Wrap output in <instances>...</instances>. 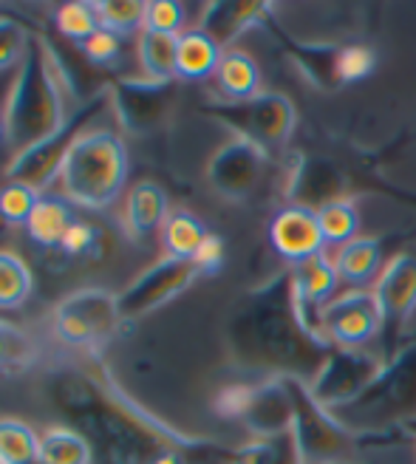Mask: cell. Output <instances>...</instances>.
Listing matches in <instances>:
<instances>
[{
	"label": "cell",
	"instance_id": "e575fe53",
	"mask_svg": "<svg viewBox=\"0 0 416 464\" xmlns=\"http://www.w3.org/2000/svg\"><path fill=\"white\" fill-rule=\"evenodd\" d=\"M40 196L43 193H37L34 188H29V184L6 181L4 188H0V218H4L9 227H26Z\"/></svg>",
	"mask_w": 416,
	"mask_h": 464
},
{
	"label": "cell",
	"instance_id": "d4e9b609",
	"mask_svg": "<svg viewBox=\"0 0 416 464\" xmlns=\"http://www.w3.org/2000/svg\"><path fill=\"white\" fill-rule=\"evenodd\" d=\"M224 49L201 29H190L179 34L176 52V80H207L216 74Z\"/></svg>",
	"mask_w": 416,
	"mask_h": 464
},
{
	"label": "cell",
	"instance_id": "ee69618b",
	"mask_svg": "<svg viewBox=\"0 0 416 464\" xmlns=\"http://www.w3.org/2000/svg\"><path fill=\"white\" fill-rule=\"evenodd\" d=\"M275 459V439H256V442L233 448L229 464H272Z\"/></svg>",
	"mask_w": 416,
	"mask_h": 464
},
{
	"label": "cell",
	"instance_id": "484cf974",
	"mask_svg": "<svg viewBox=\"0 0 416 464\" xmlns=\"http://www.w3.org/2000/svg\"><path fill=\"white\" fill-rule=\"evenodd\" d=\"M216 85L224 94V100H249L261 94V68L247 52L241 49H227L221 54V63L216 68Z\"/></svg>",
	"mask_w": 416,
	"mask_h": 464
},
{
	"label": "cell",
	"instance_id": "603a6c76",
	"mask_svg": "<svg viewBox=\"0 0 416 464\" xmlns=\"http://www.w3.org/2000/svg\"><path fill=\"white\" fill-rule=\"evenodd\" d=\"M385 255L382 238H354L343 244L334 255V269L340 275V284H349L352 289H363V284L377 281Z\"/></svg>",
	"mask_w": 416,
	"mask_h": 464
},
{
	"label": "cell",
	"instance_id": "44dd1931",
	"mask_svg": "<svg viewBox=\"0 0 416 464\" xmlns=\"http://www.w3.org/2000/svg\"><path fill=\"white\" fill-rule=\"evenodd\" d=\"M275 14L272 4H210L201 14V32L210 34L221 49L236 43L252 26H266Z\"/></svg>",
	"mask_w": 416,
	"mask_h": 464
},
{
	"label": "cell",
	"instance_id": "7402d4cb",
	"mask_svg": "<svg viewBox=\"0 0 416 464\" xmlns=\"http://www.w3.org/2000/svg\"><path fill=\"white\" fill-rule=\"evenodd\" d=\"M168 193L153 181H139L125 201V229L133 241H145L168 221Z\"/></svg>",
	"mask_w": 416,
	"mask_h": 464
},
{
	"label": "cell",
	"instance_id": "7dc6e473",
	"mask_svg": "<svg viewBox=\"0 0 416 464\" xmlns=\"http://www.w3.org/2000/svg\"><path fill=\"white\" fill-rule=\"evenodd\" d=\"M402 436L405 439H413V442H416V420H411V422L402 425Z\"/></svg>",
	"mask_w": 416,
	"mask_h": 464
},
{
	"label": "cell",
	"instance_id": "c3c4849f",
	"mask_svg": "<svg viewBox=\"0 0 416 464\" xmlns=\"http://www.w3.org/2000/svg\"><path fill=\"white\" fill-rule=\"evenodd\" d=\"M0 142H6V120H4V111H0Z\"/></svg>",
	"mask_w": 416,
	"mask_h": 464
},
{
	"label": "cell",
	"instance_id": "cb8c5ba5",
	"mask_svg": "<svg viewBox=\"0 0 416 464\" xmlns=\"http://www.w3.org/2000/svg\"><path fill=\"white\" fill-rule=\"evenodd\" d=\"M74 221L77 218L72 213V201L65 196L43 193L29 224H26V236L32 238V244H37L43 249H60Z\"/></svg>",
	"mask_w": 416,
	"mask_h": 464
},
{
	"label": "cell",
	"instance_id": "9c48e42d",
	"mask_svg": "<svg viewBox=\"0 0 416 464\" xmlns=\"http://www.w3.org/2000/svg\"><path fill=\"white\" fill-rule=\"evenodd\" d=\"M204 113H210L238 139L258 145L266 156L284 150L297 128V111L284 94H256L249 100L207 102Z\"/></svg>",
	"mask_w": 416,
	"mask_h": 464
},
{
	"label": "cell",
	"instance_id": "8fae6325",
	"mask_svg": "<svg viewBox=\"0 0 416 464\" xmlns=\"http://www.w3.org/2000/svg\"><path fill=\"white\" fill-rule=\"evenodd\" d=\"M111 108L125 133L145 136L168 122L176 102V80H133L120 77L108 82Z\"/></svg>",
	"mask_w": 416,
	"mask_h": 464
},
{
	"label": "cell",
	"instance_id": "277c9868",
	"mask_svg": "<svg viewBox=\"0 0 416 464\" xmlns=\"http://www.w3.org/2000/svg\"><path fill=\"white\" fill-rule=\"evenodd\" d=\"M332 413L360 436L382 442L402 436V425L416 420V343L405 340L368 388Z\"/></svg>",
	"mask_w": 416,
	"mask_h": 464
},
{
	"label": "cell",
	"instance_id": "8992f818",
	"mask_svg": "<svg viewBox=\"0 0 416 464\" xmlns=\"http://www.w3.org/2000/svg\"><path fill=\"white\" fill-rule=\"evenodd\" d=\"M281 380L292 402V433L306 464L357 461L363 448L372 445L368 436L349 430L329 408H323L314 400L309 382L297 377H281Z\"/></svg>",
	"mask_w": 416,
	"mask_h": 464
},
{
	"label": "cell",
	"instance_id": "7bdbcfd3",
	"mask_svg": "<svg viewBox=\"0 0 416 464\" xmlns=\"http://www.w3.org/2000/svg\"><path fill=\"white\" fill-rule=\"evenodd\" d=\"M198 269V275H216L224 266V241L218 236H207L201 241V246L196 249V255L190 258Z\"/></svg>",
	"mask_w": 416,
	"mask_h": 464
},
{
	"label": "cell",
	"instance_id": "e0dca14e",
	"mask_svg": "<svg viewBox=\"0 0 416 464\" xmlns=\"http://www.w3.org/2000/svg\"><path fill=\"white\" fill-rule=\"evenodd\" d=\"M289 198L292 204L320 210L332 201L349 198V179L326 159H300L295 165V173L289 179Z\"/></svg>",
	"mask_w": 416,
	"mask_h": 464
},
{
	"label": "cell",
	"instance_id": "6da1fadb",
	"mask_svg": "<svg viewBox=\"0 0 416 464\" xmlns=\"http://www.w3.org/2000/svg\"><path fill=\"white\" fill-rule=\"evenodd\" d=\"M45 393L105 464H150L161 453L218 459L233 453L213 439L181 433L142 408L111 377L100 354L54 362L45 374Z\"/></svg>",
	"mask_w": 416,
	"mask_h": 464
},
{
	"label": "cell",
	"instance_id": "836d02e7",
	"mask_svg": "<svg viewBox=\"0 0 416 464\" xmlns=\"http://www.w3.org/2000/svg\"><path fill=\"white\" fill-rule=\"evenodd\" d=\"M145 6L139 0H97V20L100 29H108L113 34H131V32H142L145 26Z\"/></svg>",
	"mask_w": 416,
	"mask_h": 464
},
{
	"label": "cell",
	"instance_id": "f35d334b",
	"mask_svg": "<svg viewBox=\"0 0 416 464\" xmlns=\"http://www.w3.org/2000/svg\"><path fill=\"white\" fill-rule=\"evenodd\" d=\"M77 49H80V54L88 63H94V65H111L113 60L122 54V37L108 32V29H97L85 43H80Z\"/></svg>",
	"mask_w": 416,
	"mask_h": 464
},
{
	"label": "cell",
	"instance_id": "f546056e",
	"mask_svg": "<svg viewBox=\"0 0 416 464\" xmlns=\"http://www.w3.org/2000/svg\"><path fill=\"white\" fill-rule=\"evenodd\" d=\"M40 436L20 420H0V464H37Z\"/></svg>",
	"mask_w": 416,
	"mask_h": 464
},
{
	"label": "cell",
	"instance_id": "b9f144b4",
	"mask_svg": "<svg viewBox=\"0 0 416 464\" xmlns=\"http://www.w3.org/2000/svg\"><path fill=\"white\" fill-rule=\"evenodd\" d=\"M377 57L368 45H345L340 52V82H357L374 72Z\"/></svg>",
	"mask_w": 416,
	"mask_h": 464
},
{
	"label": "cell",
	"instance_id": "d590c367",
	"mask_svg": "<svg viewBox=\"0 0 416 464\" xmlns=\"http://www.w3.org/2000/svg\"><path fill=\"white\" fill-rule=\"evenodd\" d=\"M54 26L63 37L80 45L100 29L97 9H94V4H65L54 12Z\"/></svg>",
	"mask_w": 416,
	"mask_h": 464
},
{
	"label": "cell",
	"instance_id": "7c38bea8",
	"mask_svg": "<svg viewBox=\"0 0 416 464\" xmlns=\"http://www.w3.org/2000/svg\"><path fill=\"white\" fill-rule=\"evenodd\" d=\"M198 277L201 275H198L193 261H188V258H170V255H165V258L156 261L153 266H148L133 284H128L117 295L122 320L125 323L142 320L145 314H150V312L161 309L165 304H170V300L179 297L181 292H188L198 281Z\"/></svg>",
	"mask_w": 416,
	"mask_h": 464
},
{
	"label": "cell",
	"instance_id": "60d3db41",
	"mask_svg": "<svg viewBox=\"0 0 416 464\" xmlns=\"http://www.w3.org/2000/svg\"><path fill=\"white\" fill-rule=\"evenodd\" d=\"M100 246H102V232H100V227L97 224H88V221H74L60 249L65 255H72V258H88V255L100 252Z\"/></svg>",
	"mask_w": 416,
	"mask_h": 464
},
{
	"label": "cell",
	"instance_id": "bcb514c9",
	"mask_svg": "<svg viewBox=\"0 0 416 464\" xmlns=\"http://www.w3.org/2000/svg\"><path fill=\"white\" fill-rule=\"evenodd\" d=\"M150 464H188V456H181V453H161Z\"/></svg>",
	"mask_w": 416,
	"mask_h": 464
},
{
	"label": "cell",
	"instance_id": "83f0119b",
	"mask_svg": "<svg viewBox=\"0 0 416 464\" xmlns=\"http://www.w3.org/2000/svg\"><path fill=\"white\" fill-rule=\"evenodd\" d=\"M176 52H179V37L173 34H156V32H139L136 37V54L139 65L148 80H176Z\"/></svg>",
	"mask_w": 416,
	"mask_h": 464
},
{
	"label": "cell",
	"instance_id": "74e56055",
	"mask_svg": "<svg viewBox=\"0 0 416 464\" xmlns=\"http://www.w3.org/2000/svg\"><path fill=\"white\" fill-rule=\"evenodd\" d=\"M184 26V9L181 4H173V0H156V4L145 6V32H156V34H173L179 37Z\"/></svg>",
	"mask_w": 416,
	"mask_h": 464
},
{
	"label": "cell",
	"instance_id": "4fadbf2b",
	"mask_svg": "<svg viewBox=\"0 0 416 464\" xmlns=\"http://www.w3.org/2000/svg\"><path fill=\"white\" fill-rule=\"evenodd\" d=\"M385 360L380 354L363 352V348H337L329 354L326 365L317 371V377L309 382L314 400L323 408H340L345 402H352L357 393L368 388L380 371Z\"/></svg>",
	"mask_w": 416,
	"mask_h": 464
},
{
	"label": "cell",
	"instance_id": "2e32d148",
	"mask_svg": "<svg viewBox=\"0 0 416 464\" xmlns=\"http://www.w3.org/2000/svg\"><path fill=\"white\" fill-rule=\"evenodd\" d=\"M269 244L292 266L314 258V255H323V246H326L317 213L300 204H286L284 210H277L272 216Z\"/></svg>",
	"mask_w": 416,
	"mask_h": 464
},
{
	"label": "cell",
	"instance_id": "5bb4252c",
	"mask_svg": "<svg viewBox=\"0 0 416 464\" xmlns=\"http://www.w3.org/2000/svg\"><path fill=\"white\" fill-rule=\"evenodd\" d=\"M320 329L337 348H363L382 332L380 304L372 289H345L320 312Z\"/></svg>",
	"mask_w": 416,
	"mask_h": 464
},
{
	"label": "cell",
	"instance_id": "ffe728a7",
	"mask_svg": "<svg viewBox=\"0 0 416 464\" xmlns=\"http://www.w3.org/2000/svg\"><path fill=\"white\" fill-rule=\"evenodd\" d=\"M241 422L256 433V439H275L292 430V402L281 377L256 385L249 411Z\"/></svg>",
	"mask_w": 416,
	"mask_h": 464
},
{
	"label": "cell",
	"instance_id": "30bf717a",
	"mask_svg": "<svg viewBox=\"0 0 416 464\" xmlns=\"http://www.w3.org/2000/svg\"><path fill=\"white\" fill-rule=\"evenodd\" d=\"M372 292L382 314V332H380L385 345L382 360H391L402 348L408 337V323L416 309V255L413 252L394 255L380 272Z\"/></svg>",
	"mask_w": 416,
	"mask_h": 464
},
{
	"label": "cell",
	"instance_id": "f1b7e54d",
	"mask_svg": "<svg viewBox=\"0 0 416 464\" xmlns=\"http://www.w3.org/2000/svg\"><path fill=\"white\" fill-rule=\"evenodd\" d=\"M161 246L170 255V258H193L201 241L210 236L207 227L188 210H176L168 216V221L161 224Z\"/></svg>",
	"mask_w": 416,
	"mask_h": 464
},
{
	"label": "cell",
	"instance_id": "9a60e30c",
	"mask_svg": "<svg viewBox=\"0 0 416 464\" xmlns=\"http://www.w3.org/2000/svg\"><path fill=\"white\" fill-rule=\"evenodd\" d=\"M266 161L269 156L258 145L236 136L213 153L210 165H207V179H210L213 190L221 193L224 198L244 201L261 184Z\"/></svg>",
	"mask_w": 416,
	"mask_h": 464
},
{
	"label": "cell",
	"instance_id": "8d00e7d4",
	"mask_svg": "<svg viewBox=\"0 0 416 464\" xmlns=\"http://www.w3.org/2000/svg\"><path fill=\"white\" fill-rule=\"evenodd\" d=\"M29 40L32 34H26V29H23L15 17L0 14V74H6L15 65H20Z\"/></svg>",
	"mask_w": 416,
	"mask_h": 464
},
{
	"label": "cell",
	"instance_id": "5b68a950",
	"mask_svg": "<svg viewBox=\"0 0 416 464\" xmlns=\"http://www.w3.org/2000/svg\"><path fill=\"white\" fill-rule=\"evenodd\" d=\"M128 181V148L108 128H88L68 150L60 188L82 210H105L120 198Z\"/></svg>",
	"mask_w": 416,
	"mask_h": 464
},
{
	"label": "cell",
	"instance_id": "d6986e66",
	"mask_svg": "<svg viewBox=\"0 0 416 464\" xmlns=\"http://www.w3.org/2000/svg\"><path fill=\"white\" fill-rule=\"evenodd\" d=\"M292 284H295V297H297L306 323L323 334L320 312L337 295V286H340V275L334 269V261H329L326 255H314V258L292 266Z\"/></svg>",
	"mask_w": 416,
	"mask_h": 464
},
{
	"label": "cell",
	"instance_id": "52a82bcc",
	"mask_svg": "<svg viewBox=\"0 0 416 464\" xmlns=\"http://www.w3.org/2000/svg\"><path fill=\"white\" fill-rule=\"evenodd\" d=\"M120 300L100 286H85L65 295L49 317L52 337L80 354H100V348L122 326Z\"/></svg>",
	"mask_w": 416,
	"mask_h": 464
},
{
	"label": "cell",
	"instance_id": "f6af8a7d",
	"mask_svg": "<svg viewBox=\"0 0 416 464\" xmlns=\"http://www.w3.org/2000/svg\"><path fill=\"white\" fill-rule=\"evenodd\" d=\"M272 464H306L304 456H300L297 439H295L292 430L275 436V459H272Z\"/></svg>",
	"mask_w": 416,
	"mask_h": 464
},
{
	"label": "cell",
	"instance_id": "4dcf8cb0",
	"mask_svg": "<svg viewBox=\"0 0 416 464\" xmlns=\"http://www.w3.org/2000/svg\"><path fill=\"white\" fill-rule=\"evenodd\" d=\"M34 277L26 261L15 252L0 249V309H17L29 300Z\"/></svg>",
	"mask_w": 416,
	"mask_h": 464
},
{
	"label": "cell",
	"instance_id": "3957f363",
	"mask_svg": "<svg viewBox=\"0 0 416 464\" xmlns=\"http://www.w3.org/2000/svg\"><path fill=\"white\" fill-rule=\"evenodd\" d=\"M4 120H6V142L17 153L37 145L40 139L52 136L68 120L65 100H63V80L49 54L45 37L40 34H32L26 54H23L12 77Z\"/></svg>",
	"mask_w": 416,
	"mask_h": 464
},
{
	"label": "cell",
	"instance_id": "1f68e13d",
	"mask_svg": "<svg viewBox=\"0 0 416 464\" xmlns=\"http://www.w3.org/2000/svg\"><path fill=\"white\" fill-rule=\"evenodd\" d=\"M40 360L37 343L15 323L0 317V374H17Z\"/></svg>",
	"mask_w": 416,
	"mask_h": 464
},
{
	"label": "cell",
	"instance_id": "ab89813d",
	"mask_svg": "<svg viewBox=\"0 0 416 464\" xmlns=\"http://www.w3.org/2000/svg\"><path fill=\"white\" fill-rule=\"evenodd\" d=\"M252 393H256V385H224L213 400L216 416H221V420H244Z\"/></svg>",
	"mask_w": 416,
	"mask_h": 464
},
{
	"label": "cell",
	"instance_id": "ac0fdd59",
	"mask_svg": "<svg viewBox=\"0 0 416 464\" xmlns=\"http://www.w3.org/2000/svg\"><path fill=\"white\" fill-rule=\"evenodd\" d=\"M266 29L275 34V40H281L286 57L300 68V74H304L314 88L320 91H334L340 88V52L343 45H334V43H300L295 40L292 34H286L281 26L275 23V17L266 23Z\"/></svg>",
	"mask_w": 416,
	"mask_h": 464
},
{
	"label": "cell",
	"instance_id": "681fc988",
	"mask_svg": "<svg viewBox=\"0 0 416 464\" xmlns=\"http://www.w3.org/2000/svg\"><path fill=\"white\" fill-rule=\"evenodd\" d=\"M337 464H360V461H337Z\"/></svg>",
	"mask_w": 416,
	"mask_h": 464
},
{
	"label": "cell",
	"instance_id": "4316f807",
	"mask_svg": "<svg viewBox=\"0 0 416 464\" xmlns=\"http://www.w3.org/2000/svg\"><path fill=\"white\" fill-rule=\"evenodd\" d=\"M94 456L97 453L88 445V439L68 425L49 428L40 436L37 464H94Z\"/></svg>",
	"mask_w": 416,
	"mask_h": 464
},
{
	"label": "cell",
	"instance_id": "7a4b0ae2",
	"mask_svg": "<svg viewBox=\"0 0 416 464\" xmlns=\"http://www.w3.org/2000/svg\"><path fill=\"white\" fill-rule=\"evenodd\" d=\"M227 352L244 371L312 382L334 345L312 329L295 297L292 269L241 295L227 317Z\"/></svg>",
	"mask_w": 416,
	"mask_h": 464
},
{
	"label": "cell",
	"instance_id": "ba28073f",
	"mask_svg": "<svg viewBox=\"0 0 416 464\" xmlns=\"http://www.w3.org/2000/svg\"><path fill=\"white\" fill-rule=\"evenodd\" d=\"M111 105V94L108 85H102L91 100H85L68 120L63 122V128H57L52 136L40 139L37 145L15 153V159L6 165V181H20L29 184L37 193L49 188L52 181H60V170L63 161L68 156V150L74 148L77 139L88 130V125L97 120V116Z\"/></svg>",
	"mask_w": 416,
	"mask_h": 464
},
{
	"label": "cell",
	"instance_id": "d6a6232c",
	"mask_svg": "<svg viewBox=\"0 0 416 464\" xmlns=\"http://www.w3.org/2000/svg\"><path fill=\"white\" fill-rule=\"evenodd\" d=\"M317 221H320V232H323V241L326 244H349L354 238H360V213L352 198H340L332 201L326 207L317 210Z\"/></svg>",
	"mask_w": 416,
	"mask_h": 464
}]
</instances>
